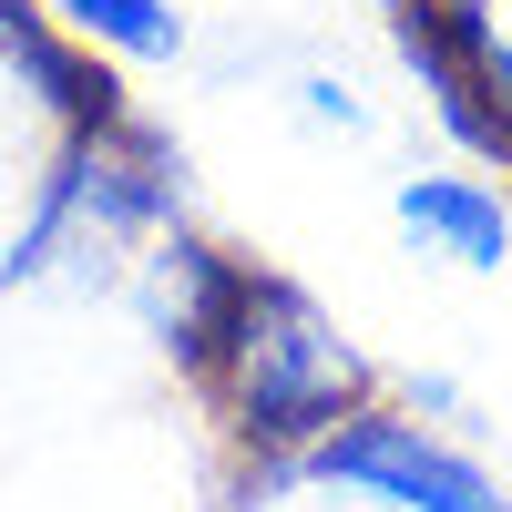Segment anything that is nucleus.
Masks as SVG:
<instances>
[{
    "instance_id": "nucleus-5",
    "label": "nucleus",
    "mask_w": 512,
    "mask_h": 512,
    "mask_svg": "<svg viewBox=\"0 0 512 512\" xmlns=\"http://www.w3.org/2000/svg\"><path fill=\"white\" fill-rule=\"evenodd\" d=\"M72 41H93L113 62H175L185 52V11L175 0H62L52 11Z\"/></svg>"
},
{
    "instance_id": "nucleus-4",
    "label": "nucleus",
    "mask_w": 512,
    "mask_h": 512,
    "mask_svg": "<svg viewBox=\"0 0 512 512\" xmlns=\"http://www.w3.org/2000/svg\"><path fill=\"white\" fill-rule=\"evenodd\" d=\"M390 205H400V236L441 267H472V277L512 267V205L482 175H400Z\"/></svg>"
},
{
    "instance_id": "nucleus-2",
    "label": "nucleus",
    "mask_w": 512,
    "mask_h": 512,
    "mask_svg": "<svg viewBox=\"0 0 512 512\" xmlns=\"http://www.w3.org/2000/svg\"><path fill=\"white\" fill-rule=\"evenodd\" d=\"M318 482H349L369 502H400V512H512V492L461 461L451 441H431L420 420H390V410H349L338 431L308 451Z\"/></svg>"
},
{
    "instance_id": "nucleus-3",
    "label": "nucleus",
    "mask_w": 512,
    "mask_h": 512,
    "mask_svg": "<svg viewBox=\"0 0 512 512\" xmlns=\"http://www.w3.org/2000/svg\"><path fill=\"white\" fill-rule=\"evenodd\" d=\"M123 287H134V308H144V328L164 338V349H175L185 369H205V349H216V318H226V297H236V256H216L205 236H185L175 216H164V226L134 246Z\"/></svg>"
},
{
    "instance_id": "nucleus-6",
    "label": "nucleus",
    "mask_w": 512,
    "mask_h": 512,
    "mask_svg": "<svg viewBox=\"0 0 512 512\" xmlns=\"http://www.w3.org/2000/svg\"><path fill=\"white\" fill-rule=\"evenodd\" d=\"M297 113H308V123H338V134H369V103L349 93V82H297Z\"/></svg>"
},
{
    "instance_id": "nucleus-1",
    "label": "nucleus",
    "mask_w": 512,
    "mask_h": 512,
    "mask_svg": "<svg viewBox=\"0 0 512 512\" xmlns=\"http://www.w3.org/2000/svg\"><path fill=\"white\" fill-rule=\"evenodd\" d=\"M195 379L246 451H318L349 410H369V349L297 277L267 267H236V297Z\"/></svg>"
}]
</instances>
